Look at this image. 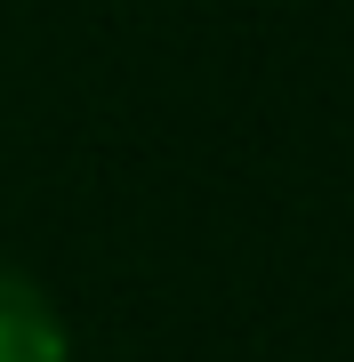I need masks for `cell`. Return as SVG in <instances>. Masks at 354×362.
<instances>
[{"instance_id": "6da1fadb", "label": "cell", "mask_w": 354, "mask_h": 362, "mask_svg": "<svg viewBox=\"0 0 354 362\" xmlns=\"http://www.w3.org/2000/svg\"><path fill=\"white\" fill-rule=\"evenodd\" d=\"M0 362H73L65 314L49 306V290L33 274L0 266Z\"/></svg>"}]
</instances>
